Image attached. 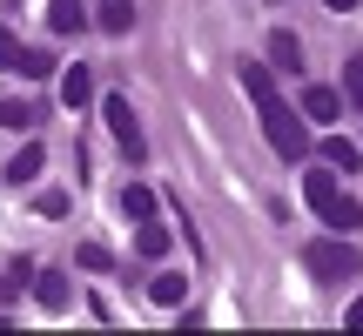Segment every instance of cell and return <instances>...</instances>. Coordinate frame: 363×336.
Instances as JSON below:
<instances>
[{"instance_id":"ffe728a7","label":"cell","mask_w":363,"mask_h":336,"mask_svg":"<svg viewBox=\"0 0 363 336\" xmlns=\"http://www.w3.org/2000/svg\"><path fill=\"white\" fill-rule=\"evenodd\" d=\"M81 269H108V249L101 242H81Z\"/></svg>"},{"instance_id":"5bb4252c","label":"cell","mask_w":363,"mask_h":336,"mask_svg":"<svg viewBox=\"0 0 363 336\" xmlns=\"http://www.w3.org/2000/svg\"><path fill=\"white\" fill-rule=\"evenodd\" d=\"M182 289H189V283H182V276H175V269H162V276H155V283H148V296H155V303H162V310H175V303H182Z\"/></svg>"},{"instance_id":"3957f363","label":"cell","mask_w":363,"mask_h":336,"mask_svg":"<svg viewBox=\"0 0 363 336\" xmlns=\"http://www.w3.org/2000/svg\"><path fill=\"white\" fill-rule=\"evenodd\" d=\"M303 262H310V276H316V283H350V276L363 269V256H357V242H350V235L310 242V249H303Z\"/></svg>"},{"instance_id":"6da1fadb","label":"cell","mask_w":363,"mask_h":336,"mask_svg":"<svg viewBox=\"0 0 363 336\" xmlns=\"http://www.w3.org/2000/svg\"><path fill=\"white\" fill-rule=\"evenodd\" d=\"M235 81L249 88V101H256V121H262V135H269V148L283 162H303L310 155V128H303V115L276 94V74L262 61H235Z\"/></svg>"},{"instance_id":"603a6c76","label":"cell","mask_w":363,"mask_h":336,"mask_svg":"<svg viewBox=\"0 0 363 336\" xmlns=\"http://www.w3.org/2000/svg\"><path fill=\"white\" fill-rule=\"evenodd\" d=\"M330 7H337V13H350V7H357V0H330Z\"/></svg>"},{"instance_id":"30bf717a","label":"cell","mask_w":363,"mask_h":336,"mask_svg":"<svg viewBox=\"0 0 363 336\" xmlns=\"http://www.w3.org/2000/svg\"><path fill=\"white\" fill-rule=\"evenodd\" d=\"M269 61H276V67H289V74L303 67V47H296V34H289V27H276V34H269Z\"/></svg>"},{"instance_id":"277c9868","label":"cell","mask_w":363,"mask_h":336,"mask_svg":"<svg viewBox=\"0 0 363 336\" xmlns=\"http://www.w3.org/2000/svg\"><path fill=\"white\" fill-rule=\"evenodd\" d=\"M101 115H108V128H115L121 155H128V162H142V155H148V142H142V128H135V108H128V94H101Z\"/></svg>"},{"instance_id":"5b68a950","label":"cell","mask_w":363,"mask_h":336,"mask_svg":"<svg viewBox=\"0 0 363 336\" xmlns=\"http://www.w3.org/2000/svg\"><path fill=\"white\" fill-rule=\"evenodd\" d=\"M34 296H40V310H54V316H61L67 310V303H74V289H67V276H34Z\"/></svg>"},{"instance_id":"ac0fdd59","label":"cell","mask_w":363,"mask_h":336,"mask_svg":"<svg viewBox=\"0 0 363 336\" xmlns=\"http://www.w3.org/2000/svg\"><path fill=\"white\" fill-rule=\"evenodd\" d=\"M343 94H350V108H363V54L343 67Z\"/></svg>"},{"instance_id":"52a82bcc","label":"cell","mask_w":363,"mask_h":336,"mask_svg":"<svg viewBox=\"0 0 363 336\" xmlns=\"http://www.w3.org/2000/svg\"><path fill=\"white\" fill-rule=\"evenodd\" d=\"M303 115H310V121H337L343 115V94L337 88H303Z\"/></svg>"},{"instance_id":"7c38bea8","label":"cell","mask_w":363,"mask_h":336,"mask_svg":"<svg viewBox=\"0 0 363 336\" xmlns=\"http://www.w3.org/2000/svg\"><path fill=\"white\" fill-rule=\"evenodd\" d=\"M61 101H67V108L94 101V81H88V67H67V74H61Z\"/></svg>"},{"instance_id":"44dd1931","label":"cell","mask_w":363,"mask_h":336,"mask_svg":"<svg viewBox=\"0 0 363 336\" xmlns=\"http://www.w3.org/2000/svg\"><path fill=\"white\" fill-rule=\"evenodd\" d=\"M13 61H21V40H13L7 27H0V67H13Z\"/></svg>"},{"instance_id":"e0dca14e","label":"cell","mask_w":363,"mask_h":336,"mask_svg":"<svg viewBox=\"0 0 363 336\" xmlns=\"http://www.w3.org/2000/svg\"><path fill=\"white\" fill-rule=\"evenodd\" d=\"M40 108H21V101H0V128H34Z\"/></svg>"},{"instance_id":"4fadbf2b","label":"cell","mask_w":363,"mask_h":336,"mask_svg":"<svg viewBox=\"0 0 363 336\" xmlns=\"http://www.w3.org/2000/svg\"><path fill=\"white\" fill-rule=\"evenodd\" d=\"M121 215H135V222H148V215H155V195H148L142 181H128V189H121Z\"/></svg>"},{"instance_id":"7a4b0ae2","label":"cell","mask_w":363,"mask_h":336,"mask_svg":"<svg viewBox=\"0 0 363 336\" xmlns=\"http://www.w3.org/2000/svg\"><path fill=\"white\" fill-rule=\"evenodd\" d=\"M303 195H310V208L330 222V229H363V202H350V195L337 189V175H303Z\"/></svg>"},{"instance_id":"d6986e66","label":"cell","mask_w":363,"mask_h":336,"mask_svg":"<svg viewBox=\"0 0 363 336\" xmlns=\"http://www.w3.org/2000/svg\"><path fill=\"white\" fill-rule=\"evenodd\" d=\"M34 208H40V215H67V195H61V189H40Z\"/></svg>"},{"instance_id":"7402d4cb","label":"cell","mask_w":363,"mask_h":336,"mask_svg":"<svg viewBox=\"0 0 363 336\" xmlns=\"http://www.w3.org/2000/svg\"><path fill=\"white\" fill-rule=\"evenodd\" d=\"M350 323H357V330H363V296H357V303H350Z\"/></svg>"},{"instance_id":"8fae6325","label":"cell","mask_w":363,"mask_h":336,"mask_svg":"<svg viewBox=\"0 0 363 336\" xmlns=\"http://www.w3.org/2000/svg\"><path fill=\"white\" fill-rule=\"evenodd\" d=\"M323 162H330V168H343V175H350V168L363 162V148L350 142V135H330V142H323Z\"/></svg>"},{"instance_id":"9a60e30c","label":"cell","mask_w":363,"mask_h":336,"mask_svg":"<svg viewBox=\"0 0 363 336\" xmlns=\"http://www.w3.org/2000/svg\"><path fill=\"white\" fill-rule=\"evenodd\" d=\"M135 249H142L148 262H155V256H169V229H155V215H148V222H142V235H135Z\"/></svg>"},{"instance_id":"2e32d148","label":"cell","mask_w":363,"mask_h":336,"mask_svg":"<svg viewBox=\"0 0 363 336\" xmlns=\"http://www.w3.org/2000/svg\"><path fill=\"white\" fill-rule=\"evenodd\" d=\"M13 67H21L27 81H48V74H54V54H40V47H21V61H13Z\"/></svg>"},{"instance_id":"ba28073f","label":"cell","mask_w":363,"mask_h":336,"mask_svg":"<svg viewBox=\"0 0 363 336\" xmlns=\"http://www.w3.org/2000/svg\"><path fill=\"white\" fill-rule=\"evenodd\" d=\"M40 168H48V148H40V142H27V148H21V155H13V162H7V181H13V189H21V181H34V175H40Z\"/></svg>"},{"instance_id":"8992f818","label":"cell","mask_w":363,"mask_h":336,"mask_svg":"<svg viewBox=\"0 0 363 336\" xmlns=\"http://www.w3.org/2000/svg\"><path fill=\"white\" fill-rule=\"evenodd\" d=\"M48 27L54 34H81V27H88V7H81V0H48Z\"/></svg>"},{"instance_id":"9c48e42d","label":"cell","mask_w":363,"mask_h":336,"mask_svg":"<svg viewBox=\"0 0 363 336\" xmlns=\"http://www.w3.org/2000/svg\"><path fill=\"white\" fill-rule=\"evenodd\" d=\"M94 27H101V34H128V27H135V7H128V0H101Z\"/></svg>"}]
</instances>
